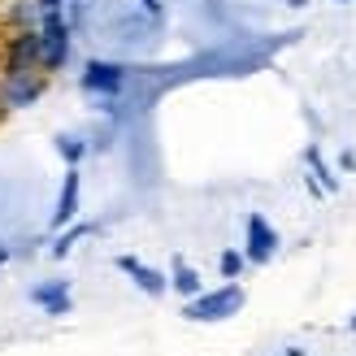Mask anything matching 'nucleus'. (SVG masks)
I'll list each match as a JSON object with an SVG mask.
<instances>
[{
  "instance_id": "10",
  "label": "nucleus",
  "mask_w": 356,
  "mask_h": 356,
  "mask_svg": "<svg viewBox=\"0 0 356 356\" xmlns=\"http://www.w3.org/2000/svg\"><path fill=\"white\" fill-rule=\"evenodd\" d=\"M170 287H174V291H183V296L191 300V296H200V291H204V282H200V274H195L187 261H174V278H170Z\"/></svg>"
},
{
  "instance_id": "16",
  "label": "nucleus",
  "mask_w": 356,
  "mask_h": 356,
  "mask_svg": "<svg viewBox=\"0 0 356 356\" xmlns=\"http://www.w3.org/2000/svg\"><path fill=\"white\" fill-rule=\"evenodd\" d=\"M348 326H352V330H356V313H352V322H348Z\"/></svg>"
},
{
  "instance_id": "19",
  "label": "nucleus",
  "mask_w": 356,
  "mask_h": 356,
  "mask_svg": "<svg viewBox=\"0 0 356 356\" xmlns=\"http://www.w3.org/2000/svg\"><path fill=\"white\" fill-rule=\"evenodd\" d=\"M339 5H348V0H339Z\"/></svg>"
},
{
  "instance_id": "5",
  "label": "nucleus",
  "mask_w": 356,
  "mask_h": 356,
  "mask_svg": "<svg viewBox=\"0 0 356 356\" xmlns=\"http://www.w3.org/2000/svg\"><path fill=\"white\" fill-rule=\"evenodd\" d=\"M44 92V79L40 70H22V74H9L5 79V92H0V100H5V109L13 104V109H26V104H35Z\"/></svg>"
},
{
  "instance_id": "17",
  "label": "nucleus",
  "mask_w": 356,
  "mask_h": 356,
  "mask_svg": "<svg viewBox=\"0 0 356 356\" xmlns=\"http://www.w3.org/2000/svg\"><path fill=\"white\" fill-rule=\"evenodd\" d=\"M0 261H5V243H0Z\"/></svg>"
},
{
  "instance_id": "8",
  "label": "nucleus",
  "mask_w": 356,
  "mask_h": 356,
  "mask_svg": "<svg viewBox=\"0 0 356 356\" xmlns=\"http://www.w3.org/2000/svg\"><path fill=\"white\" fill-rule=\"evenodd\" d=\"M22 70H40V35L35 31L17 35L9 48V74H22Z\"/></svg>"
},
{
  "instance_id": "13",
  "label": "nucleus",
  "mask_w": 356,
  "mask_h": 356,
  "mask_svg": "<svg viewBox=\"0 0 356 356\" xmlns=\"http://www.w3.org/2000/svg\"><path fill=\"white\" fill-rule=\"evenodd\" d=\"M218 265H222V278H239V274H243V265H248V257H243V252H235V248H226Z\"/></svg>"
},
{
  "instance_id": "15",
  "label": "nucleus",
  "mask_w": 356,
  "mask_h": 356,
  "mask_svg": "<svg viewBox=\"0 0 356 356\" xmlns=\"http://www.w3.org/2000/svg\"><path fill=\"white\" fill-rule=\"evenodd\" d=\"M144 5V13H161V0H139Z\"/></svg>"
},
{
  "instance_id": "1",
  "label": "nucleus",
  "mask_w": 356,
  "mask_h": 356,
  "mask_svg": "<svg viewBox=\"0 0 356 356\" xmlns=\"http://www.w3.org/2000/svg\"><path fill=\"white\" fill-rule=\"evenodd\" d=\"M239 309H243V287L239 282H226V287H218V291L191 296L183 317H191V322H226V317H235Z\"/></svg>"
},
{
  "instance_id": "12",
  "label": "nucleus",
  "mask_w": 356,
  "mask_h": 356,
  "mask_svg": "<svg viewBox=\"0 0 356 356\" xmlns=\"http://www.w3.org/2000/svg\"><path fill=\"white\" fill-rule=\"evenodd\" d=\"M83 235H92V226H70L65 235H61L57 243H52V257H65V252H70V248H74V243H79Z\"/></svg>"
},
{
  "instance_id": "11",
  "label": "nucleus",
  "mask_w": 356,
  "mask_h": 356,
  "mask_svg": "<svg viewBox=\"0 0 356 356\" xmlns=\"http://www.w3.org/2000/svg\"><path fill=\"white\" fill-rule=\"evenodd\" d=\"M309 165H313V174H317V183H322V191H334V187H339V178L326 170V161H322V152H317V148H309Z\"/></svg>"
},
{
  "instance_id": "6",
  "label": "nucleus",
  "mask_w": 356,
  "mask_h": 356,
  "mask_svg": "<svg viewBox=\"0 0 356 356\" xmlns=\"http://www.w3.org/2000/svg\"><path fill=\"white\" fill-rule=\"evenodd\" d=\"M118 270H122V274H131V278H135V287H139V291H148V296H161V291L170 287V278H165L161 270H152V265H144L139 257H118Z\"/></svg>"
},
{
  "instance_id": "2",
  "label": "nucleus",
  "mask_w": 356,
  "mask_h": 356,
  "mask_svg": "<svg viewBox=\"0 0 356 356\" xmlns=\"http://www.w3.org/2000/svg\"><path fill=\"white\" fill-rule=\"evenodd\" d=\"M40 70H61L70 57V22L65 13H44L40 22Z\"/></svg>"
},
{
  "instance_id": "14",
  "label": "nucleus",
  "mask_w": 356,
  "mask_h": 356,
  "mask_svg": "<svg viewBox=\"0 0 356 356\" xmlns=\"http://www.w3.org/2000/svg\"><path fill=\"white\" fill-rule=\"evenodd\" d=\"M57 148H61V156H65L70 165H79V156L87 152V144H79V139H70V135H61V139H57Z\"/></svg>"
},
{
  "instance_id": "3",
  "label": "nucleus",
  "mask_w": 356,
  "mask_h": 356,
  "mask_svg": "<svg viewBox=\"0 0 356 356\" xmlns=\"http://www.w3.org/2000/svg\"><path fill=\"white\" fill-rule=\"evenodd\" d=\"M131 70L118 65V61H87L83 70V92H96V96H118L127 87Z\"/></svg>"
},
{
  "instance_id": "18",
  "label": "nucleus",
  "mask_w": 356,
  "mask_h": 356,
  "mask_svg": "<svg viewBox=\"0 0 356 356\" xmlns=\"http://www.w3.org/2000/svg\"><path fill=\"white\" fill-rule=\"evenodd\" d=\"M0 113H5V100H0Z\"/></svg>"
},
{
  "instance_id": "9",
  "label": "nucleus",
  "mask_w": 356,
  "mask_h": 356,
  "mask_svg": "<svg viewBox=\"0 0 356 356\" xmlns=\"http://www.w3.org/2000/svg\"><path fill=\"white\" fill-rule=\"evenodd\" d=\"M31 300H35V305H44L52 317L70 313V287H65V282H44V287L31 291Z\"/></svg>"
},
{
  "instance_id": "4",
  "label": "nucleus",
  "mask_w": 356,
  "mask_h": 356,
  "mask_svg": "<svg viewBox=\"0 0 356 356\" xmlns=\"http://www.w3.org/2000/svg\"><path fill=\"white\" fill-rule=\"evenodd\" d=\"M278 252V230L261 218V213H252L248 218V243H243V257L252 261V265H265V261H274Z\"/></svg>"
},
{
  "instance_id": "7",
  "label": "nucleus",
  "mask_w": 356,
  "mask_h": 356,
  "mask_svg": "<svg viewBox=\"0 0 356 356\" xmlns=\"http://www.w3.org/2000/svg\"><path fill=\"white\" fill-rule=\"evenodd\" d=\"M79 218V165L65 170V183H61V195H57V209H52V230H61Z\"/></svg>"
}]
</instances>
